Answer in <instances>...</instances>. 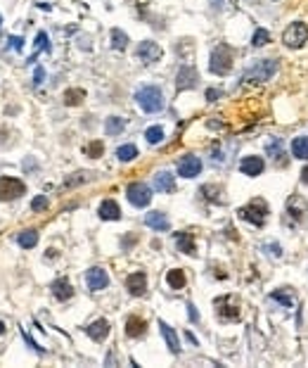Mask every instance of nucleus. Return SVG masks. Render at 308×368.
I'll return each instance as SVG.
<instances>
[{
  "instance_id": "nucleus-26",
  "label": "nucleus",
  "mask_w": 308,
  "mask_h": 368,
  "mask_svg": "<svg viewBox=\"0 0 308 368\" xmlns=\"http://www.w3.org/2000/svg\"><path fill=\"white\" fill-rule=\"evenodd\" d=\"M292 152L297 159H308V136H299L292 141Z\"/></svg>"
},
{
  "instance_id": "nucleus-21",
  "label": "nucleus",
  "mask_w": 308,
  "mask_h": 368,
  "mask_svg": "<svg viewBox=\"0 0 308 368\" xmlns=\"http://www.w3.org/2000/svg\"><path fill=\"white\" fill-rule=\"evenodd\" d=\"M176 245L185 254H197V245H194L192 233H176Z\"/></svg>"
},
{
  "instance_id": "nucleus-24",
  "label": "nucleus",
  "mask_w": 308,
  "mask_h": 368,
  "mask_svg": "<svg viewBox=\"0 0 308 368\" xmlns=\"http://www.w3.org/2000/svg\"><path fill=\"white\" fill-rule=\"evenodd\" d=\"M199 195H204V200H209V202H218V205H223V190L221 188H216V185H202L199 188Z\"/></svg>"
},
{
  "instance_id": "nucleus-20",
  "label": "nucleus",
  "mask_w": 308,
  "mask_h": 368,
  "mask_svg": "<svg viewBox=\"0 0 308 368\" xmlns=\"http://www.w3.org/2000/svg\"><path fill=\"white\" fill-rule=\"evenodd\" d=\"M100 219H105V221H117L121 219V209L114 200H105L102 205H100Z\"/></svg>"
},
{
  "instance_id": "nucleus-28",
  "label": "nucleus",
  "mask_w": 308,
  "mask_h": 368,
  "mask_svg": "<svg viewBox=\"0 0 308 368\" xmlns=\"http://www.w3.org/2000/svg\"><path fill=\"white\" fill-rule=\"evenodd\" d=\"M83 100H85V90H83V88H69V90L64 93V105H69V107L81 105Z\"/></svg>"
},
{
  "instance_id": "nucleus-6",
  "label": "nucleus",
  "mask_w": 308,
  "mask_h": 368,
  "mask_svg": "<svg viewBox=\"0 0 308 368\" xmlns=\"http://www.w3.org/2000/svg\"><path fill=\"white\" fill-rule=\"evenodd\" d=\"M282 41L287 48H301L308 41V26L304 22H294L287 26V31L282 33Z\"/></svg>"
},
{
  "instance_id": "nucleus-44",
  "label": "nucleus",
  "mask_w": 308,
  "mask_h": 368,
  "mask_svg": "<svg viewBox=\"0 0 308 368\" xmlns=\"http://www.w3.org/2000/svg\"><path fill=\"white\" fill-rule=\"evenodd\" d=\"M301 181H304V183L308 185V166H306V169H304V171H301Z\"/></svg>"
},
{
  "instance_id": "nucleus-10",
  "label": "nucleus",
  "mask_w": 308,
  "mask_h": 368,
  "mask_svg": "<svg viewBox=\"0 0 308 368\" xmlns=\"http://www.w3.org/2000/svg\"><path fill=\"white\" fill-rule=\"evenodd\" d=\"M85 283H88V288H90L93 293H100V290H105L107 285H109V276H107L105 269L95 266V269H90L85 273Z\"/></svg>"
},
{
  "instance_id": "nucleus-36",
  "label": "nucleus",
  "mask_w": 308,
  "mask_h": 368,
  "mask_svg": "<svg viewBox=\"0 0 308 368\" xmlns=\"http://www.w3.org/2000/svg\"><path fill=\"white\" fill-rule=\"evenodd\" d=\"M270 299L280 302L282 306H292V297L287 294V290H277V293H273V294H270Z\"/></svg>"
},
{
  "instance_id": "nucleus-37",
  "label": "nucleus",
  "mask_w": 308,
  "mask_h": 368,
  "mask_svg": "<svg viewBox=\"0 0 308 368\" xmlns=\"http://www.w3.org/2000/svg\"><path fill=\"white\" fill-rule=\"evenodd\" d=\"M31 209H33V212H45V209H48V197H45V195H36L31 200Z\"/></svg>"
},
{
  "instance_id": "nucleus-41",
  "label": "nucleus",
  "mask_w": 308,
  "mask_h": 368,
  "mask_svg": "<svg viewBox=\"0 0 308 368\" xmlns=\"http://www.w3.org/2000/svg\"><path fill=\"white\" fill-rule=\"evenodd\" d=\"M10 43H12L14 50H21V43H24V41H21L19 36H10Z\"/></svg>"
},
{
  "instance_id": "nucleus-3",
  "label": "nucleus",
  "mask_w": 308,
  "mask_h": 368,
  "mask_svg": "<svg viewBox=\"0 0 308 368\" xmlns=\"http://www.w3.org/2000/svg\"><path fill=\"white\" fill-rule=\"evenodd\" d=\"M209 69H211V74H216V76L230 74V69H233V50H230L225 43H221V45H216V48H213Z\"/></svg>"
},
{
  "instance_id": "nucleus-5",
  "label": "nucleus",
  "mask_w": 308,
  "mask_h": 368,
  "mask_svg": "<svg viewBox=\"0 0 308 368\" xmlns=\"http://www.w3.org/2000/svg\"><path fill=\"white\" fill-rule=\"evenodd\" d=\"M26 193V185L19 178H12V176H2L0 178V202H7V200H17Z\"/></svg>"
},
{
  "instance_id": "nucleus-9",
  "label": "nucleus",
  "mask_w": 308,
  "mask_h": 368,
  "mask_svg": "<svg viewBox=\"0 0 308 368\" xmlns=\"http://www.w3.org/2000/svg\"><path fill=\"white\" fill-rule=\"evenodd\" d=\"M199 171H202V159L194 154H185L178 162V173L183 178H194V176H199Z\"/></svg>"
},
{
  "instance_id": "nucleus-27",
  "label": "nucleus",
  "mask_w": 308,
  "mask_h": 368,
  "mask_svg": "<svg viewBox=\"0 0 308 368\" xmlns=\"http://www.w3.org/2000/svg\"><path fill=\"white\" fill-rule=\"evenodd\" d=\"M266 150H268V154H270V157H273V159H280V166H285V159H282V157H285V150H282V141H280V138H273V141H268V145H266Z\"/></svg>"
},
{
  "instance_id": "nucleus-4",
  "label": "nucleus",
  "mask_w": 308,
  "mask_h": 368,
  "mask_svg": "<svg viewBox=\"0 0 308 368\" xmlns=\"http://www.w3.org/2000/svg\"><path fill=\"white\" fill-rule=\"evenodd\" d=\"M266 214H268V205L263 200H251L246 207L240 209V217L249 221V223H254V226H263L266 223Z\"/></svg>"
},
{
  "instance_id": "nucleus-40",
  "label": "nucleus",
  "mask_w": 308,
  "mask_h": 368,
  "mask_svg": "<svg viewBox=\"0 0 308 368\" xmlns=\"http://www.w3.org/2000/svg\"><path fill=\"white\" fill-rule=\"evenodd\" d=\"M216 98H221V90H216V88H209V90H206V100H216Z\"/></svg>"
},
{
  "instance_id": "nucleus-30",
  "label": "nucleus",
  "mask_w": 308,
  "mask_h": 368,
  "mask_svg": "<svg viewBox=\"0 0 308 368\" xmlns=\"http://www.w3.org/2000/svg\"><path fill=\"white\" fill-rule=\"evenodd\" d=\"M117 157L121 159V162H133V159L138 157V147L130 145V143H128V145H121V147L117 150Z\"/></svg>"
},
{
  "instance_id": "nucleus-15",
  "label": "nucleus",
  "mask_w": 308,
  "mask_h": 368,
  "mask_svg": "<svg viewBox=\"0 0 308 368\" xmlns=\"http://www.w3.org/2000/svg\"><path fill=\"white\" fill-rule=\"evenodd\" d=\"M85 333H88V337H93L95 342H102V340L109 335V321H105V318H97L95 323H90L88 328H85Z\"/></svg>"
},
{
  "instance_id": "nucleus-7",
  "label": "nucleus",
  "mask_w": 308,
  "mask_h": 368,
  "mask_svg": "<svg viewBox=\"0 0 308 368\" xmlns=\"http://www.w3.org/2000/svg\"><path fill=\"white\" fill-rule=\"evenodd\" d=\"M126 197L133 207H147L152 202V190H149V185L135 181V183H130L126 188Z\"/></svg>"
},
{
  "instance_id": "nucleus-2",
  "label": "nucleus",
  "mask_w": 308,
  "mask_h": 368,
  "mask_svg": "<svg viewBox=\"0 0 308 368\" xmlns=\"http://www.w3.org/2000/svg\"><path fill=\"white\" fill-rule=\"evenodd\" d=\"M277 72V62L275 60H258L249 67L242 76V81H249V83H263V81H270Z\"/></svg>"
},
{
  "instance_id": "nucleus-12",
  "label": "nucleus",
  "mask_w": 308,
  "mask_h": 368,
  "mask_svg": "<svg viewBox=\"0 0 308 368\" xmlns=\"http://www.w3.org/2000/svg\"><path fill=\"white\" fill-rule=\"evenodd\" d=\"M138 57L145 62V65H152V62H157L161 57V48L154 41H142L138 45Z\"/></svg>"
},
{
  "instance_id": "nucleus-23",
  "label": "nucleus",
  "mask_w": 308,
  "mask_h": 368,
  "mask_svg": "<svg viewBox=\"0 0 308 368\" xmlns=\"http://www.w3.org/2000/svg\"><path fill=\"white\" fill-rule=\"evenodd\" d=\"M166 283H169L171 290H183L185 288V271L183 269H171L169 273H166Z\"/></svg>"
},
{
  "instance_id": "nucleus-42",
  "label": "nucleus",
  "mask_w": 308,
  "mask_h": 368,
  "mask_svg": "<svg viewBox=\"0 0 308 368\" xmlns=\"http://www.w3.org/2000/svg\"><path fill=\"white\" fill-rule=\"evenodd\" d=\"M187 311H190V321H199V314H197L194 304H187Z\"/></svg>"
},
{
  "instance_id": "nucleus-19",
  "label": "nucleus",
  "mask_w": 308,
  "mask_h": 368,
  "mask_svg": "<svg viewBox=\"0 0 308 368\" xmlns=\"http://www.w3.org/2000/svg\"><path fill=\"white\" fill-rule=\"evenodd\" d=\"M228 299H230V297H221V299H216L218 316H221L223 321H235V318H240V306H228Z\"/></svg>"
},
{
  "instance_id": "nucleus-16",
  "label": "nucleus",
  "mask_w": 308,
  "mask_h": 368,
  "mask_svg": "<svg viewBox=\"0 0 308 368\" xmlns=\"http://www.w3.org/2000/svg\"><path fill=\"white\" fill-rule=\"evenodd\" d=\"M50 290H53V294L60 302H66V299L74 294V288H71V283L66 281V278H57V281L50 285Z\"/></svg>"
},
{
  "instance_id": "nucleus-8",
  "label": "nucleus",
  "mask_w": 308,
  "mask_h": 368,
  "mask_svg": "<svg viewBox=\"0 0 308 368\" xmlns=\"http://www.w3.org/2000/svg\"><path fill=\"white\" fill-rule=\"evenodd\" d=\"M197 81H199L197 69L190 65H183L178 76H176V88H178V90H190V88L197 86Z\"/></svg>"
},
{
  "instance_id": "nucleus-11",
  "label": "nucleus",
  "mask_w": 308,
  "mask_h": 368,
  "mask_svg": "<svg viewBox=\"0 0 308 368\" xmlns=\"http://www.w3.org/2000/svg\"><path fill=\"white\" fill-rule=\"evenodd\" d=\"M126 288L130 294H135V297H142V294L147 293V276H145V271H135V273H130L126 278Z\"/></svg>"
},
{
  "instance_id": "nucleus-31",
  "label": "nucleus",
  "mask_w": 308,
  "mask_h": 368,
  "mask_svg": "<svg viewBox=\"0 0 308 368\" xmlns=\"http://www.w3.org/2000/svg\"><path fill=\"white\" fill-rule=\"evenodd\" d=\"M85 152V157H90V159H97V157H102V152H105V143L102 141H93V143H88L83 147Z\"/></svg>"
},
{
  "instance_id": "nucleus-43",
  "label": "nucleus",
  "mask_w": 308,
  "mask_h": 368,
  "mask_svg": "<svg viewBox=\"0 0 308 368\" xmlns=\"http://www.w3.org/2000/svg\"><path fill=\"white\" fill-rule=\"evenodd\" d=\"M135 235H128V238H123V242H121V245H123V247H130V245H133V242H135Z\"/></svg>"
},
{
  "instance_id": "nucleus-34",
  "label": "nucleus",
  "mask_w": 308,
  "mask_h": 368,
  "mask_svg": "<svg viewBox=\"0 0 308 368\" xmlns=\"http://www.w3.org/2000/svg\"><path fill=\"white\" fill-rule=\"evenodd\" d=\"M90 178V173H85V171H76V173H71L66 181H64V188H74V185H78V183H85Z\"/></svg>"
},
{
  "instance_id": "nucleus-22",
  "label": "nucleus",
  "mask_w": 308,
  "mask_h": 368,
  "mask_svg": "<svg viewBox=\"0 0 308 368\" xmlns=\"http://www.w3.org/2000/svg\"><path fill=\"white\" fill-rule=\"evenodd\" d=\"M154 188L159 190V193H171L173 188H176V181H173V176L169 171H159L154 176Z\"/></svg>"
},
{
  "instance_id": "nucleus-13",
  "label": "nucleus",
  "mask_w": 308,
  "mask_h": 368,
  "mask_svg": "<svg viewBox=\"0 0 308 368\" xmlns=\"http://www.w3.org/2000/svg\"><path fill=\"white\" fill-rule=\"evenodd\" d=\"M263 169H266V164H263L261 157H256V154H249V157H245L240 162V171L245 173V176H258Z\"/></svg>"
},
{
  "instance_id": "nucleus-33",
  "label": "nucleus",
  "mask_w": 308,
  "mask_h": 368,
  "mask_svg": "<svg viewBox=\"0 0 308 368\" xmlns=\"http://www.w3.org/2000/svg\"><path fill=\"white\" fill-rule=\"evenodd\" d=\"M145 138H147L149 145H157V143L164 141V129H161V126H149V129L145 131Z\"/></svg>"
},
{
  "instance_id": "nucleus-32",
  "label": "nucleus",
  "mask_w": 308,
  "mask_h": 368,
  "mask_svg": "<svg viewBox=\"0 0 308 368\" xmlns=\"http://www.w3.org/2000/svg\"><path fill=\"white\" fill-rule=\"evenodd\" d=\"M112 45H114V50H126L128 36L121 29H112Z\"/></svg>"
},
{
  "instance_id": "nucleus-1",
  "label": "nucleus",
  "mask_w": 308,
  "mask_h": 368,
  "mask_svg": "<svg viewBox=\"0 0 308 368\" xmlns=\"http://www.w3.org/2000/svg\"><path fill=\"white\" fill-rule=\"evenodd\" d=\"M135 100H138V105L142 112H147V114H154V112H161L164 109V93H161V88L157 86H142L135 93Z\"/></svg>"
},
{
  "instance_id": "nucleus-45",
  "label": "nucleus",
  "mask_w": 308,
  "mask_h": 368,
  "mask_svg": "<svg viewBox=\"0 0 308 368\" xmlns=\"http://www.w3.org/2000/svg\"><path fill=\"white\" fill-rule=\"evenodd\" d=\"M2 333H5V323L0 321V335H2Z\"/></svg>"
},
{
  "instance_id": "nucleus-38",
  "label": "nucleus",
  "mask_w": 308,
  "mask_h": 368,
  "mask_svg": "<svg viewBox=\"0 0 308 368\" xmlns=\"http://www.w3.org/2000/svg\"><path fill=\"white\" fill-rule=\"evenodd\" d=\"M36 48H38V50H50V45H48V36H45V33H38V38H36Z\"/></svg>"
},
{
  "instance_id": "nucleus-39",
  "label": "nucleus",
  "mask_w": 308,
  "mask_h": 368,
  "mask_svg": "<svg viewBox=\"0 0 308 368\" xmlns=\"http://www.w3.org/2000/svg\"><path fill=\"white\" fill-rule=\"evenodd\" d=\"M43 76H45V72H43V67H38V69H36V74H33V86H41Z\"/></svg>"
},
{
  "instance_id": "nucleus-14",
  "label": "nucleus",
  "mask_w": 308,
  "mask_h": 368,
  "mask_svg": "<svg viewBox=\"0 0 308 368\" xmlns=\"http://www.w3.org/2000/svg\"><path fill=\"white\" fill-rule=\"evenodd\" d=\"M147 330V321L140 316H128L126 318V335L128 337H142Z\"/></svg>"
},
{
  "instance_id": "nucleus-17",
  "label": "nucleus",
  "mask_w": 308,
  "mask_h": 368,
  "mask_svg": "<svg viewBox=\"0 0 308 368\" xmlns=\"http://www.w3.org/2000/svg\"><path fill=\"white\" fill-rule=\"evenodd\" d=\"M145 223L149 228H154V230H169L171 228V221L164 212H149L147 217H145Z\"/></svg>"
},
{
  "instance_id": "nucleus-25",
  "label": "nucleus",
  "mask_w": 308,
  "mask_h": 368,
  "mask_svg": "<svg viewBox=\"0 0 308 368\" xmlns=\"http://www.w3.org/2000/svg\"><path fill=\"white\" fill-rule=\"evenodd\" d=\"M17 242H19V247L24 249H31L38 245V233L33 230V228H29V230H21L19 235H17Z\"/></svg>"
},
{
  "instance_id": "nucleus-29",
  "label": "nucleus",
  "mask_w": 308,
  "mask_h": 368,
  "mask_svg": "<svg viewBox=\"0 0 308 368\" xmlns=\"http://www.w3.org/2000/svg\"><path fill=\"white\" fill-rule=\"evenodd\" d=\"M123 129H126V121L121 119V117H109V119L105 121V133L107 136H119Z\"/></svg>"
},
{
  "instance_id": "nucleus-18",
  "label": "nucleus",
  "mask_w": 308,
  "mask_h": 368,
  "mask_svg": "<svg viewBox=\"0 0 308 368\" xmlns=\"http://www.w3.org/2000/svg\"><path fill=\"white\" fill-rule=\"evenodd\" d=\"M159 330H161V335H164V340H166V347H169L173 354H178V352H181V342H178L176 330H173L169 323H164V321H159Z\"/></svg>"
},
{
  "instance_id": "nucleus-35",
  "label": "nucleus",
  "mask_w": 308,
  "mask_h": 368,
  "mask_svg": "<svg viewBox=\"0 0 308 368\" xmlns=\"http://www.w3.org/2000/svg\"><path fill=\"white\" fill-rule=\"evenodd\" d=\"M268 41H270V33H268L266 29H256V31H254V38H251V45L261 48V45H266Z\"/></svg>"
}]
</instances>
